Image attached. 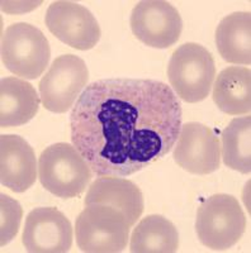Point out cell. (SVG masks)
I'll use <instances>...</instances> for the list:
<instances>
[{"mask_svg":"<svg viewBox=\"0 0 251 253\" xmlns=\"http://www.w3.org/2000/svg\"><path fill=\"white\" fill-rule=\"evenodd\" d=\"M180 99L151 79H101L70 114L72 146L98 177H127L166 156L182 128Z\"/></svg>","mask_w":251,"mask_h":253,"instance_id":"cell-1","label":"cell"},{"mask_svg":"<svg viewBox=\"0 0 251 253\" xmlns=\"http://www.w3.org/2000/svg\"><path fill=\"white\" fill-rule=\"evenodd\" d=\"M92 177V169L72 144H52L38 158L41 184L58 198L79 196L85 191Z\"/></svg>","mask_w":251,"mask_h":253,"instance_id":"cell-2","label":"cell"},{"mask_svg":"<svg viewBox=\"0 0 251 253\" xmlns=\"http://www.w3.org/2000/svg\"><path fill=\"white\" fill-rule=\"evenodd\" d=\"M167 78L176 96L187 103H200L209 95L216 78L213 56L198 43H184L171 55Z\"/></svg>","mask_w":251,"mask_h":253,"instance_id":"cell-3","label":"cell"},{"mask_svg":"<svg viewBox=\"0 0 251 253\" xmlns=\"http://www.w3.org/2000/svg\"><path fill=\"white\" fill-rule=\"evenodd\" d=\"M246 218L237 199L216 194L205 199L197 211L196 230L201 243L209 250L234 247L245 233Z\"/></svg>","mask_w":251,"mask_h":253,"instance_id":"cell-4","label":"cell"},{"mask_svg":"<svg viewBox=\"0 0 251 253\" xmlns=\"http://www.w3.org/2000/svg\"><path fill=\"white\" fill-rule=\"evenodd\" d=\"M130 229L119 210L107 205H87L76 218V245L81 252H122L127 247Z\"/></svg>","mask_w":251,"mask_h":253,"instance_id":"cell-5","label":"cell"},{"mask_svg":"<svg viewBox=\"0 0 251 253\" xmlns=\"http://www.w3.org/2000/svg\"><path fill=\"white\" fill-rule=\"evenodd\" d=\"M51 57L49 40L37 27L14 23L1 40V61L15 76L35 80L44 74Z\"/></svg>","mask_w":251,"mask_h":253,"instance_id":"cell-6","label":"cell"},{"mask_svg":"<svg viewBox=\"0 0 251 253\" xmlns=\"http://www.w3.org/2000/svg\"><path fill=\"white\" fill-rule=\"evenodd\" d=\"M88 67L75 55L58 56L40 81V96L45 109L52 113H66L87 87Z\"/></svg>","mask_w":251,"mask_h":253,"instance_id":"cell-7","label":"cell"},{"mask_svg":"<svg viewBox=\"0 0 251 253\" xmlns=\"http://www.w3.org/2000/svg\"><path fill=\"white\" fill-rule=\"evenodd\" d=\"M130 26L139 41L152 48H169L178 42L183 20L175 6L162 0H144L131 13Z\"/></svg>","mask_w":251,"mask_h":253,"instance_id":"cell-8","label":"cell"},{"mask_svg":"<svg viewBox=\"0 0 251 253\" xmlns=\"http://www.w3.org/2000/svg\"><path fill=\"white\" fill-rule=\"evenodd\" d=\"M46 26L52 35L79 51L96 47L100 40V27L89 9L75 1H53L46 12Z\"/></svg>","mask_w":251,"mask_h":253,"instance_id":"cell-9","label":"cell"},{"mask_svg":"<svg viewBox=\"0 0 251 253\" xmlns=\"http://www.w3.org/2000/svg\"><path fill=\"white\" fill-rule=\"evenodd\" d=\"M174 147V160L188 172L208 175L219 169V139L216 133L204 124L189 122L182 126Z\"/></svg>","mask_w":251,"mask_h":253,"instance_id":"cell-10","label":"cell"},{"mask_svg":"<svg viewBox=\"0 0 251 253\" xmlns=\"http://www.w3.org/2000/svg\"><path fill=\"white\" fill-rule=\"evenodd\" d=\"M72 225L56 208H37L27 215L22 242L28 252L62 253L72 246Z\"/></svg>","mask_w":251,"mask_h":253,"instance_id":"cell-11","label":"cell"},{"mask_svg":"<svg viewBox=\"0 0 251 253\" xmlns=\"http://www.w3.org/2000/svg\"><path fill=\"white\" fill-rule=\"evenodd\" d=\"M37 160L28 142L19 135L0 137V181L14 193H24L37 180Z\"/></svg>","mask_w":251,"mask_h":253,"instance_id":"cell-12","label":"cell"},{"mask_svg":"<svg viewBox=\"0 0 251 253\" xmlns=\"http://www.w3.org/2000/svg\"><path fill=\"white\" fill-rule=\"evenodd\" d=\"M85 205H107L119 210L132 228L145 210L144 195L137 185L124 177H98L88 190Z\"/></svg>","mask_w":251,"mask_h":253,"instance_id":"cell-13","label":"cell"},{"mask_svg":"<svg viewBox=\"0 0 251 253\" xmlns=\"http://www.w3.org/2000/svg\"><path fill=\"white\" fill-rule=\"evenodd\" d=\"M41 99L35 87L19 78H4L0 84V126H19L36 117Z\"/></svg>","mask_w":251,"mask_h":253,"instance_id":"cell-14","label":"cell"},{"mask_svg":"<svg viewBox=\"0 0 251 253\" xmlns=\"http://www.w3.org/2000/svg\"><path fill=\"white\" fill-rule=\"evenodd\" d=\"M212 98L217 108L226 114H249L251 110L250 69L230 66L222 70L214 83Z\"/></svg>","mask_w":251,"mask_h":253,"instance_id":"cell-15","label":"cell"},{"mask_svg":"<svg viewBox=\"0 0 251 253\" xmlns=\"http://www.w3.org/2000/svg\"><path fill=\"white\" fill-rule=\"evenodd\" d=\"M216 44L219 55L228 63L250 65L251 14L236 12L223 18L216 29Z\"/></svg>","mask_w":251,"mask_h":253,"instance_id":"cell-16","label":"cell"},{"mask_svg":"<svg viewBox=\"0 0 251 253\" xmlns=\"http://www.w3.org/2000/svg\"><path fill=\"white\" fill-rule=\"evenodd\" d=\"M179 247L175 225L162 215H149L133 229L130 251L133 253H173Z\"/></svg>","mask_w":251,"mask_h":253,"instance_id":"cell-17","label":"cell"},{"mask_svg":"<svg viewBox=\"0 0 251 253\" xmlns=\"http://www.w3.org/2000/svg\"><path fill=\"white\" fill-rule=\"evenodd\" d=\"M251 118L241 117L232 119L222 132L223 164L241 173L251 171Z\"/></svg>","mask_w":251,"mask_h":253,"instance_id":"cell-18","label":"cell"},{"mask_svg":"<svg viewBox=\"0 0 251 253\" xmlns=\"http://www.w3.org/2000/svg\"><path fill=\"white\" fill-rule=\"evenodd\" d=\"M1 200V234H0V246L4 247L17 236L23 216V209L19 203L10 196L0 195Z\"/></svg>","mask_w":251,"mask_h":253,"instance_id":"cell-19","label":"cell"}]
</instances>
